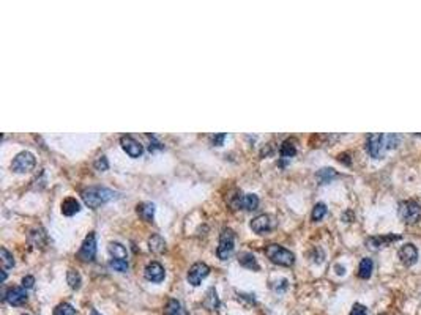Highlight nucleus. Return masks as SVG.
<instances>
[{
	"mask_svg": "<svg viewBox=\"0 0 421 315\" xmlns=\"http://www.w3.org/2000/svg\"><path fill=\"white\" fill-rule=\"evenodd\" d=\"M82 200L88 206V208L96 210L98 206H101L107 202L114 200L117 197V193L109 188H101V186H92L87 189H82Z\"/></svg>",
	"mask_w": 421,
	"mask_h": 315,
	"instance_id": "f257e3e1",
	"label": "nucleus"
},
{
	"mask_svg": "<svg viewBox=\"0 0 421 315\" xmlns=\"http://www.w3.org/2000/svg\"><path fill=\"white\" fill-rule=\"evenodd\" d=\"M265 255L270 259V262L281 265V267H292L295 262L294 252H291L279 244H268L265 247Z\"/></svg>",
	"mask_w": 421,
	"mask_h": 315,
	"instance_id": "f03ea898",
	"label": "nucleus"
},
{
	"mask_svg": "<svg viewBox=\"0 0 421 315\" xmlns=\"http://www.w3.org/2000/svg\"><path fill=\"white\" fill-rule=\"evenodd\" d=\"M234 241H235V234L232 229H222L219 235V244L216 249V255L221 260H227L234 252Z\"/></svg>",
	"mask_w": 421,
	"mask_h": 315,
	"instance_id": "7ed1b4c3",
	"label": "nucleus"
},
{
	"mask_svg": "<svg viewBox=\"0 0 421 315\" xmlns=\"http://www.w3.org/2000/svg\"><path fill=\"white\" fill-rule=\"evenodd\" d=\"M35 164H37V159H35L34 153L26 150V152H21L14 156V159L11 162V169L16 173H26V172H30L32 169H34Z\"/></svg>",
	"mask_w": 421,
	"mask_h": 315,
	"instance_id": "20e7f679",
	"label": "nucleus"
},
{
	"mask_svg": "<svg viewBox=\"0 0 421 315\" xmlns=\"http://www.w3.org/2000/svg\"><path fill=\"white\" fill-rule=\"evenodd\" d=\"M399 214L404 222L415 224L421 218V206L415 200H407L399 205Z\"/></svg>",
	"mask_w": 421,
	"mask_h": 315,
	"instance_id": "39448f33",
	"label": "nucleus"
},
{
	"mask_svg": "<svg viewBox=\"0 0 421 315\" xmlns=\"http://www.w3.org/2000/svg\"><path fill=\"white\" fill-rule=\"evenodd\" d=\"M96 255V234L90 232L78 252V259L82 262H93Z\"/></svg>",
	"mask_w": 421,
	"mask_h": 315,
	"instance_id": "423d86ee",
	"label": "nucleus"
},
{
	"mask_svg": "<svg viewBox=\"0 0 421 315\" xmlns=\"http://www.w3.org/2000/svg\"><path fill=\"white\" fill-rule=\"evenodd\" d=\"M209 275H210L209 265H205L202 262H197L188 271V282L191 285H194V287H197V285H201L202 279H205Z\"/></svg>",
	"mask_w": 421,
	"mask_h": 315,
	"instance_id": "0eeeda50",
	"label": "nucleus"
},
{
	"mask_svg": "<svg viewBox=\"0 0 421 315\" xmlns=\"http://www.w3.org/2000/svg\"><path fill=\"white\" fill-rule=\"evenodd\" d=\"M366 148L369 155L373 158H380L383 155V150L386 148V136L383 134H371L368 137Z\"/></svg>",
	"mask_w": 421,
	"mask_h": 315,
	"instance_id": "6e6552de",
	"label": "nucleus"
},
{
	"mask_svg": "<svg viewBox=\"0 0 421 315\" xmlns=\"http://www.w3.org/2000/svg\"><path fill=\"white\" fill-rule=\"evenodd\" d=\"M27 292L24 287H10L3 295V301L10 303L11 306H22L27 303Z\"/></svg>",
	"mask_w": 421,
	"mask_h": 315,
	"instance_id": "1a4fd4ad",
	"label": "nucleus"
},
{
	"mask_svg": "<svg viewBox=\"0 0 421 315\" xmlns=\"http://www.w3.org/2000/svg\"><path fill=\"white\" fill-rule=\"evenodd\" d=\"M250 227L255 234H265V232H270L275 227V221L270 214H259L251 221Z\"/></svg>",
	"mask_w": 421,
	"mask_h": 315,
	"instance_id": "9d476101",
	"label": "nucleus"
},
{
	"mask_svg": "<svg viewBox=\"0 0 421 315\" xmlns=\"http://www.w3.org/2000/svg\"><path fill=\"white\" fill-rule=\"evenodd\" d=\"M144 276L147 280H150V282H161V280H164V277H166V271H164L163 265L160 262H150L144 270Z\"/></svg>",
	"mask_w": 421,
	"mask_h": 315,
	"instance_id": "9b49d317",
	"label": "nucleus"
},
{
	"mask_svg": "<svg viewBox=\"0 0 421 315\" xmlns=\"http://www.w3.org/2000/svg\"><path fill=\"white\" fill-rule=\"evenodd\" d=\"M120 145L131 158H139L140 155H142V152H144L142 145H140L137 140L133 136H129V134L120 137Z\"/></svg>",
	"mask_w": 421,
	"mask_h": 315,
	"instance_id": "f8f14e48",
	"label": "nucleus"
},
{
	"mask_svg": "<svg viewBox=\"0 0 421 315\" xmlns=\"http://www.w3.org/2000/svg\"><path fill=\"white\" fill-rule=\"evenodd\" d=\"M399 259L404 265H407V267H410V265H414L418 259V251L417 247L414 244H404L401 247L399 251Z\"/></svg>",
	"mask_w": 421,
	"mask_h": 315,
	"instance_id": "ddd939ff",
	"label": "nucleus"
},
{
	"mask_svg": "<svg viewBox=\"0 0 421 315\" xmlns=\"http://www.w3.org/2000/svg\"><path fill=\"white\" fill-rule=\"evenodd\" d=\"M136 211L139 214V218L145 221V222H152L153 216H155V205L152 202H142L136 206Z\"/></svg>",
	"mask_w": 421,
	"mask_h": 315,
	"instance_id": "4468645a",
	"label": "nucleus"
},
{
	"mask_svg": "<svg viewBox=\"0 0 421 315\" xmlns=\"http://www.w3.org/2000/svg\"><path fill=\"white\" fill-rule=\"evenodd\" d=\"M238 263H240L242 267H245L248 270H253V271H259L260 270L259 263H257V259H255L254 254H251V252L238 254Z\"/></svg>",
	"mask_w": 421,
	"mask_h": 315,
	"instance_id": "2eb2a0df",
	"label": "nucleus"
},
{
	"mask_svg": "<svg viewBox=\"0 0 421 315\" xmlns=\"http://www.w3.org/2000/svg\"><path fill=\"white\" fill-rule=\"evenodd\" d=\"M148 249L155 254H161L166 251V241L160 234H153L150 238H148Z\"/></svg>",
	"mask_w": 421,
	"mask_h": 315,
	"instance_id": "dca6fc26",
	"label": "nucleus"
},
{
	"mask_svg": "<svg viewBox=\"0 0 421 315\" xmlns=\"http://www.w3.org/2000/svg\"><path fill=\"white\" fill-rule=\"evenodd\" d=\"M107 251H109V254L114 257L115 260H126V257H128L126 247L123 246L122 243H119V241L109 243V246H107Z\"/></svg>",
	"mask_w": 421,
	"mask_h": 315,
	"instance_id": "f3484780",
	"label": "nucleus"
},
{
	"mask_svg": "<svg viewBox=\"0 0 421 315\" xmlns=\"http://www.w3.org/2000/svg\"><path fill=\"white\" fill-rule=\"evenodd\" d=\"M81 211V203L74 197H68L62 202V213L65 216H73Z\"/></svg>",
	"mask_w": 421,
	"mask_h": 315,
	"instance_id": "a211bd4d",
	"label": "nucleus"
},
{
	"mask_svg": "<svg viewBox=\"0 0 421 315\" xmlns=\"http://www.w3.org/2000/svg\"><path fill=\"white\" fill-rule=\"evenodd\" d=\"M259 205V197L255 194H243L242 196V200H240V208L248 210V211H253L257 208Z\"/></svg>",
	"mask_w": 421,
	"mask_h": 315,
	"instance_id": "6ab92c4d",
	"label": "nucleus"
},
{
	"mask_svg": "<svg viewBox=\"0 0 421 315\" xmlns=\"http://www.w3.org/2000/svg\"><path fill=\"white\" fill-rule=\"evenodd\" d=\"M373 268H374V263L371 259L365 257L361 262H360V267H358V277L361 279H369L371 275H373Z\"/></svg>",
	"mask_w": 421,
	"mask_h": 315,
	"instance_id": "aec40b11",
	"label": "nucleus"
},
{
	"mask_svg": "<svg viewBox=\"0 0 421 315\" xmlns=\"http://www.w3.org/2000/svg\"><path fill=\"white\" fill-rule=\"evenodd\" d=\"M204 306L207 309H210V311H216L219 308V300H218L216 290H214L213 287L209 288L207 296H205V300H204Z\"/></svg>",
	"mask_w": 421,
	"mask_h": 315,
	"instance_id": "412c9836",
	"label": "nucleus"
},
{
	"mask_svg": "<svg viewBox=\"0 0 421 315\" xmlns=\"http://www.w3.org/2000/svg\"><path fill=\"white\" fill-rule=\"evenodd\" d=\"M279 155L281 158H292L296 155V147H295V140L294 139H287L283 142L279 148Z\"/></svg>",
	"mask_w": 421,
	"mask_h": 315,
	"instance_id": "4be33fe9",
	"label": "nucleus"
},
{
	"mask_svg": "<svg viewBox=\"0 0 421 315\" xmlns=\"http://www.w3.org/2000/svg\"><path fill=\"white\" fill-rule=\"evenodd\" d=\"M67 282L73 290H79L82 284V277L76 270H68L67 273Z\"/></svg>",
	"mask_w": 421,
	"mask_h": 315,
	"instance_id": "5701e85b",
	"label": "nucleus"
},
{
	"mask_svg": "<svg viewBox=\"0 0 421 315\" xmlns=\"http://www.w3.org/2000/svg\"><path fill=\"white\" fill-rule=\"evenodd\" d=\"M52 315H76V309L70 303H60L59 306H55Z\"/></svg>",
	"mask_w": 421,
	"mask_h": 315,
	"instance_id": "b1692460",
	"label": "nucleus"
},
{
	"mask_svg": "<svg viewBox=\"0 0 421 315\" xmlns=\"http://www.w3.org/2000/svg\"><path fill=\"white\" fill-rule=\"evenodd\" d=\"M0 259H2V267H3V270H8V268H13V267H14L13 254L8 252L6 247H2V249H0Z\"/></svg>",
	"mask_w": 421,
	"mask_h": 315,
	"instance_id": "393cba45",
	"label": "nucleus"
},
{
	"mask_svg": "<svg viewBox=\"0 0 421 315\" xmlns=\"http://www.w3.org/2000/svg\"><path fill=\"white\" fill-rule=\"evenodd\" d=\"M164 315H181V304L177 300H169L164 308Z\"/></svg>",
	"mask_w": 421,
	"mask_h": 315,
	"instance_id": "a878e982",
	"label": "nucleus"
},
{
	"mask_svg": "<svg viewBox=\"0 0 421 315\" xmlns=\"http://www.w3.org/2000/svg\"><path fill=\"white\" fill-rule=\"evenodd\" d=\"M393 239H398V236H374L371 238L368 244H371V247H374V249H377V247H383L385 244H388V241H393Z\"/></svg>",
	"mask_w": 421,
	"mask_h": 315,
	"instance_id": "bb28decb",
	"label": "nucleus"
},
{
	"mask_svg": "<svg viewBox=\"0 0 421 315\" xmlns=\"http://www.w3.org/2000/svg\"><path fill=\"white\" fill-rule=\"evenodd\" d=\"M333 177H336V172H335L333 169H320V170L317 172V178H319V181H320L322 185L328 183V181L332 180Z\"/></svg>",
	"mask_w": 421,
	"mask_h": 315,
	"instance_id": "cd10ccee",
	"label": "nucleus"
},
{
	"mask_svg": "<svg viewBox=\"0 0 421 315\" xmlns=\"http://www.w3.org/2000/svg\"><path fill=\"white\" fill-rule=\"evenodd\" d=\"M327 214V205L325 203H317L314 208H312V214H311V218H312V221H320L322 218H324Z\"/></svg>",
	"mask_w": 421,
	"mask_h": 315,
	"instance_id": "c85d7f7f",
	"label": "nucleus"
},
{
	"mask_svg": "<svg viewBox=\"0 0 421 315\" xmlns=\"http://www.w3.org/2000/svg\"><path fill=\"white\" fill-rule=\"evenodd\" d=\"M109 267L120 271V273H125V271H128V262L126 260H115V259H112L109 262Z\"/></svg>",
	"mask_w": 421,
	"mask_h": 315,
	"instance_id": "c756f323",
	"label": "nucleus"
},
{
	"mask_svg": "<svg viewBox=\"0 0 421 315\" xmlns=\"http://www.w3.org/2000/svg\"><path fill=\"white\" fill-rule=\"evenodd\" d=\"M93 167L100 172H104L109 169V161H107L106 156H100V158H96V161L93 162Z\"/></svg>",
	"mask_w": 421,
	"mask_h": 315,
	"instance_id": "7c9ffc66",
	"label": "nucleus"
},
{
	"mask_svg": "<svg viewBox=\"0 0 421 315\" xmlns=\"http://www.w3.org/2000/svg\"><path fill=\"white\" fill-rule=\"evenodd\" d=\"M147 137L150 139V145H148V152L163 150V148H164V145H163V144H160L158 140H156V137H155V136H150V134H148Z\"/></svg>",
	"mask_w": 421,
	"mask_h": 315,
	"instance_id": "2f4dec72",
	"label": "nucleus"
},
{
	"mask_svg": "<svg viewBox=\"0 0 421 315\" xmlns=\"http://www.w3.org/2000/svg\"><path fill=\"white\" fill-rule=\"evenodd\" d=\"M226 137H227V134H224V132H221V134H214V136H211V144L219 147V145H222Z\"/></svg>",
	"mask_w": 421,
	"mask_h": 315,
	"instance_id": "473e14b6",
	"label": "nucleus"
},
{
	"mask_svg": "<svg viewBox=\"0 0 421 315\" xmlns=\"http://www.w3.org/2000/svg\"><path fill=\"white\" fill-rule=\"evenodd\" d=\"M350 315H368V312H366V308H365V306H361V304H355V306H353V309H352V312H350Z\"/></svg>",
	"mask_w": 421,
	"mask_h": 315,
	"instance_id": "72a5a7b5",
	"label": "nucleus"
},
{
	"mask_svg": "<svg viewBox=\"0 0 421 315\" xmlns=\"http://www.w3.org/2000/svg\"><path fill=\"white\" fill-rule=\"evenodd\" d=\"M34 284H35V277L34 276L22 277V287L24 288H32V287H34Z\"/></svg>",
	"mask_w": 421,
	"mask_h": 315,
	"instance_id": "f704fd0d",
	"label": "nucleus"
},
{
	"mask_svg": "<svg viewBox=\"0 0 421 315\" xmlns=\"http://www.w3.org/2000/svg\"><path fill=\"white\" fill-rule=\"evenodd\" d=\"M339 161H342V162H345V164H350V159H349V155L347 153H344V155H339Z\"/></svg>",
	"mask_w": 421,
	"mask_h": 315,
	"instance_id": "c9c22d12",
	"label": "nucleus"
},
{
	"mask_svg": "<svg viewBox=\"0 0 421 315\" xmlns=\"http://www.w3.org/2000/svg\"><path fill=\"white\" fill-rule=\"evenodd\" d=\"M90 315H101V314H100V312H98L96 309H93V311H92V314H90Z\"/></svg>",
	"mask_w": 421,
	"mask_h": 315,
	"instance_id": "e433bc0d",
	"label": "nucleus"
},
{
	"mask_svg": "<svg viewBox=\"0 0 421 315\" xmlns=\"http://www.w3.org/2000/svg\"><path fill=\"white\" fill-rule=\"evenodd\" d=\"M22 315H29V314H22Z\"/></svg>",
	"mask_w": 421,
	"mask_h": 315,
	"instance_id": "4c0bfd02",
	"label": "nucleus"
}]
</instances>
